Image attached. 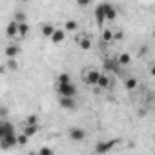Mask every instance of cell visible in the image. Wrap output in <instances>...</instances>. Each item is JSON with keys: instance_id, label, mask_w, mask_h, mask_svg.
<instances>
[{"instance_id": "6da1fadb", "label": "cell", "mask_w": 155, "mask_h": 155, "mask_svg": "<svg viewBox=\"0 0 155 155\" xmlns=\"http://www.w3.org/2000/svg\"><path fill=\"white\" fill-rule=\"evenodd\" d=\"M57 91L60 97H66V99H75L77 95V88L73 82H66V84H57Z\"/></svg>"}, {"instance_id": "7a4b0ae2", "label": "cell", "mask_w": 155, "mask_h": 155, "mask_svg": "<svg viewBox=\"0 0 155 155\" xmlns=\"http://www.w3.org/2000/svg\"><path fill=\"white\" fill-rule=\"evenodd\" d=\"M119 142V139H110V140H101V142H97V146H95V153L97 155H106V153H110L113 148H115V144Z\"/></svg>"}, {"instance_id": "3957f363", "label": "cell", "mask_w": 155, "mask_h": 155, "mask_svg": "<svg viewBox=\"0 0 155 155\" xmlns=\"http://www.w3.org/2000/svg\"><path fill=\"white\" fill-rule=\"evenodd\" d=\"M99 77H101V71H97L95 68H90V69L84 71V82H86L88 86H97Z\"/></svg>"}, {"instance_id": "277c9868", "label": "cell", "mask_w": 155, "mask_h": 155, "mask_svg": "<svg viewBox=\"0 0 155 155\" xmlns=\"http://www.w3.org/2000/svg\"><path fill=\"white\" fill-rule=\"evenodd\" d=\"M15 146H17V133H9L0 139V148L2 150H11Z\"/></svg>"}, {"instance_id": "5b68a950", "label": "cell", "mask_w": 155, "mask_h": 155, "mask_svg": "<svg viewBox=\"0 0 155 155\" xmlns=\"http://www.w3.org/2000/svg\"><path fill=\"white\" fill-rule=\"evenodd\" d=\"M68 133H69V139L75 140V142H82L86 139V130L84 128H79V126H73Z\"/></svg>"}, {"instance_id": "8992f818", "label": "cell", "mask_w": 155, "mask_h": 155, "mask_svg": "<svg viewBox=\"0 0 155 155\" xmlns=\"http://www.w3.org/2000/svg\"><path fill=\"white\" fill-rule=\"evenodd\" d=\"M49 38H51V42H53V44L60 46V44L64 42V38H66V31H64V29H55V31H53V35H51Z\"/></svg>"}, {"instance_id": "52a82bcc", "label": "cell", "mask_w": 155, "mask_h": 155, "mask_svg": "<svg viewBox=\"0 0 155 155\" xmlns=\"http://www.w3.org/2000/svg\"><path fill=\"white\" fill-rule=\"evenodd\" d=\"M95 20H97V24L102 28V24H104V2L102 4H97V8H95Z\"/></svg>"}, {"instance_id": "ba28073f", "label": "cell", "mask_w": 155, "mask_h": 155, "mask_svg": "<svg viewBox=\"0 0 155 155\" xmlns=\"http://www.w3.org/2000/svg\"><path fill=\"white\" fill-rule=\"evenodd\" d=\"M4 53H6L8 58H17V57L20 55V48H18L17 44H9V46L4 49Z\"/></svg>"}, {"instance_id": "9c48e42d", "label": "cell", "mask_w": 155, "mask_h": 155, "mask_svg": "<svg viewBox=\"0 0 155 155\" xmlns=\"http://www.w3.org/2000/svg\"><path fill=\"white\" fill-rule=\"evenodd\" d=\"M119 64H117V60L115 58H106L104 60V69L106 71H111V73H119Z\"/></svg>"}, {"instance_id": "30bf717a", "label": "cell", "mask_w": 155, "mask_h": 155, "mask_svg": "<svg viewBox=\"0 0 155 155\" xmlns=\"http://www.w3.org/2000/svg\"><path fill=\"white\" fill-rule=\"evenodd\" d=\"M115 17H117L115 8H113L111 4H106V2H104V18H106V20H113Z\"/></svg>"}, {"instance_id": "8fae6325", "label": "cell", "mask_w": 155, "mask_h": 155, "mask_svg": "<svg viewBox=\"0 0 155 155\" xmlns=\"http://www.w3.org/2000/svg\"><path fill=\"white\" fill-rule=\"evenodd\" d=\"M58 104H60V108H64V110H75V106H77L75 99H66V97H60Z\"/></svg>"}, {"instance_id": "7c38bea8", "label": "cell", "mask_w": 155, "mask_h": 155, "mask_svg": "<svg viewBox=\"0 0 155 155\" xmlns=\"http://www.w3.org/2000/svg\"><path fill=\"white\" fill-rule=\"evenodd\" d=\"M95 88L108 90V88H110V77L104 75V73H101V77H99V81H97V86H95Z\"/></svg>"}, {"instance_id": "4fadbf2b", "label": "cell", "mask_w": 155, "mask_h": 155, "mask_svg": "<svg viewBox=\"0 0 155 155\" xmlns=\"http://www.w3.org/2000/svg\"><path fill=\"white\" fill-rule=\"evenodd\" d=\"M38 130H40V126H29V124H26L24 130H22V133H24L28 139H31V137H35V135L38 133Z\"/></svg>"}, {"instance_id": "5bb4252c", "label": "cell", "mask_w": 155, "mask_h": 155, "mask_svg": "<svg viewBox=\"0 0 155 155\" xmlns=\"http://www.w3.org/2000/svg\"><path fill=\"white\" fill-rule=\"evenodd\" d=\"M6 35H8V37H15V35H18V24H17L15 20H11V22L8 24V28H6Z\"/></svg>"}, {"instance_id": "9a60e30c", "label": "cell", "mask_w": 155, "mask_h": 155, "mask_svg": "<svg viewBox=\"0 0 155 155\" xmlns=\"http://www.w3.org/2000/svg\"><path fill=\"white\" fill-rule=\"evenodd\" d=\"M115 60H117L119 66H128V64L131 62V55H130V53H120Z\"/></svg>"}, {"instance_id": "2e32d148", "label": "cell", "mask_w": 155, "mask_h": 155, "mask_svg": "<svg viewBox=\"0 0 155 155\" xmlns=\"http://www.w3.org/2000/svg\"><path fill=\"white\" fill-rule=\"evenodd\" d=\"M77 42H79V46H81L82 49H90V48H91L90 37H79V38H77Z\"/></svg>"}, {"instance_id": "e0dca14e", "label": "cell", "mask_w": 155, "mask_h": 155, "mask_svg": "<svg viewBox=\"0 0 155 155\" xmlns=\"http://www.w3.org/2000/svg\"><path fill=\"white\" fill-rule=\"evenodd\" d=\"M26 124H29V126H40V119L35 113H31V115L26 117Z\"/></svg>"}, {"instance_id": "ac0fdd59", "label": "cell", "mask_w": 155, "mask_h": 155, "mask_svg": "<svg viewBox=\"0 0 155 155\" xmlns=\"http://www.w3.org/2000/svg\"><path fill=\"white\" fill-rule=\"evenodd\" d=\"M55 29H57V28H55L53 24H44V26H42V35H44V37H51Z\"/></svg>"}, {"instance_id": "d6986e66", "label": "cell", "mask_w": 155, "mask_h": 155, "mask_svg": "<svg viewBox=\"0 0 155 155\" xmlns=\"http://www.w3.org/2000/svg\"><path fill=\"white\" fill-rule=\"evenodd\" d=\"M6 68H8L9 71H17V69H18V62H17V58H8V60H6Z\"/></svg>"}, {"instance_id": "ffe728a7", "label": "cell", "mask_w": 155, "mask_h": 155, "mask_svg": "<svg viewBox=\"0 0 155 155\" xmlns=\"http://www.w3.org/2000/svg\"><path fill=\"white\" fill-rule=\"evenodd\" d=\"M137 79H133V77H130V79H126L124 81V86H126V90H135L137 88Z\"/></svg>"}, {"instance_id": "44dd1931", "label": "cell", "mask_w": 155, "mask_h": 155, "mask_svg": "<svg viewBox=\"0 0 155 155\" xmlns=\"http://www.w3.org/2000/svg\"><path fill=\"white\" fill-rule=\"evenodd\" d=\"M66 82H71V75L69 73H60L58 79H57V84H66Z\"/></svg>"}, {"instance_id": "7402d4cb", "label": "cell", "mask_w": 155, "mask_h": 155, "mask_svg": "<svg viewBox=\"0 0 155 155\" xmlns=\"http://www.w3.org/2000/svg\"><path fill=\"white\" fill-rule=\"evenodd\" d=\"M15 22H17V24H24V22H28V17H26V13H22V11H17V13H15Z\"/></svg>"}, {"instance_id": "603a6c76", "label": "cell", "mask_w": 155, "mask_h": 155, "mask_svg": "<svg viewBox=\"0 0 155 155\" xmlns=\"http://www.w3.org/2000/svg\"><path fill=\"white\" fill-rule=\"evenodd\" d=\"M28 33H29V24H28V22L18 24V35H20V37H26Z\"/></svg>"}, {"instance_id": "cb8c5ba5", "label": "cell", "mask_w": 155, "mask_h": 155, "mask_svg": "<svg viewBox=\"0 0 155 155\" xmlns=\"http://www.w3.org/2000/svg\"><path fill=\"white\" fill-rule=\"evenodd\" d=\"M64 29H68V31H75V29H79V24H77L75 20H66Z\"/></svg>"}, {"instance_id": "d4e9b609", "label": "cell", "mask_w": 155, "mask_h": 155, "mask_svg": "<svg viewBox=\"0 0 155 155\" xmlns=\"http://www.w3.org/2000/svg\"><path fill=\"white\" fill-rule=\"evenodd\" d=\"M102 40L104 42H111L113 40V31L111 29H102Z\"/></svg>"}, {"instance_id": "484cf974", "label": "cell", "mask_w": 155, "mask_h": 155, "mask_svg": "<svg viewBox=\"0 0 155 155\" xmlns=\"http://www.w3.org/2000/svg\"><path fill=\"white\" fill-rule=\"evenodd\" d=\"M28 140H29V139H28L24 133L17 135V146H26V144H28Z\"/></svg>"}, {"instance_id": "4316f807", "label": "cell", "mask_w": 155, "mask_h": 155, "mask_svg": "<svg viewBox=\"0 0 155 155\" xmlns=\"http://www.w3.org/2000/svg\"><path fill=\"white\" fill-rule=\"evenodd\" d=\"M37 155H55V151L49 148V146H42L40 150H38V153Z\"/></svg>"}, {"instance_id": "83f0119b", "label": "cell", "mask_w": 155, "mask_h": 155, "mask_svg": "<svg viewBox=\"0 0 155 155\" xmlns=\"http://www.w3.org/2000/svg\"><path fill=\"white\" fill-rule=\"evenodd\" d=\"M9 115V110L6 108V106H0V117H2V119H6Z\"/></svg>"}, {"instance_id": "f1b7e54d", "label": "cell", "mask_w": 155, "mask_h": 155, "mask_svg": "<svg viewBox=\"0 0 155 155\" xmlns=\"http://www.w3.org/2000/svg\"><path fill=\"white\" fill-rule=\"evenodd\" d=\"M4 137V128H2V124H0V139Z\"/></svg>"}]
</instances>
